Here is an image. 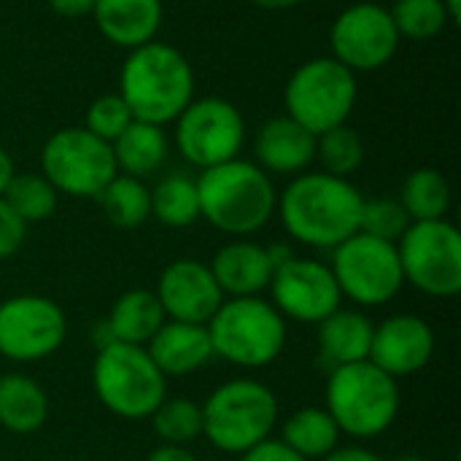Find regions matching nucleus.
Masks as SVG:
<instances>
[{
	"label": "nucleus",
	"instance_id": "ddd939ff",
	"mask_svg": "<svg viewBox=\"0 0 461 461\" xmlns=\"http://www.w3.org/2000/svg\"><path fill=\"white\" fill-rule=\"evenodd\" d=\"M68 335L65 311L41 294H16L0 303V357L41 362L54 357Z\"/></svg>",
	"mask_w": 461,
	"mask_h": 461
},
{
	"label": "nucleus",
	"instance_id": "c85d7f7f",
	"mask_svg": "<svg viewBox=\"0 0 461 461\" xmlns=\"http://www.w3.org/2000/svg\"><path fill=\"white\" fill-rule=\"evenodd\" d=\"M151 192V216H157L170 230H184L200 219L197 178L186 173L165 176Z\"/></svg>",
	"mask_w": 461,
	"mask_h": 461
},
{
	"label": "nucleus",
	"instance_id": "58836bf2",
	"mask_svg": "<svg viewBox=\"0 0 461 461\" xmlns=\"http://www.w3.org/2000/svg\"><path fill=\"white\" fill-rule=\"evenodd\" d=\"M319 461H384L378 454L362 448V446H338L335 451H330L324 459Z\"/></svg>",
	"mask_w": 461,
	"mask_h": 461
},
{
	"label": "nucleus",
	"instance_id": "37998d69",
	"mask_svg": "<svg viewBox=\"0 0 461 461\" xmlns=\"http://www.w3.org/2000/svg\"><path fill=\"white\" fill-rule=\"evenodd\" d=\"M446 5V14L451 19V24H459L461 22V0H443Z\"/></svg>",
	"mask_w": 461,
	"mask_h": 461
},
{
	"label": "nucleus",
	"instance_id": "aec40b11",
	"mask_svg": "<svg viewBox=\"0 0 461 461\" xmlns=\"http://www.w3.org/2000/svg\"><path fill=\"white\" fill-rule=\"evenodd\" d=\"M208 267L224 297H262L276 270L265 246L240 238L221 246Z\"/></svg>",
	"mask_w": 461,
	"mask_h": 461
},
{
	"label": "nucleus",
	"instance_id": "5701e85b",
	"mask_svg": "<svg viewBox=\"0 0 461 461\" xmlns=\"http://www.w3.org/2000/svg\"><path fill=\"white\" fill-rule=\"evenodd\" d=\"M165 321H167V316L151 289H127L111 305L103 327H105L111 343L146 346L159 332V327Z\"/></svg>",
	"mask_w": 461,
	"mask_h": 461
},
{
	"label": "nucleus",
	"instance_id": "393cba45",
	"mask_svg": "<svg viewBox=\"0 0 461 461\" xmlns=\"http://www.w3.org/2000/svg\"><path fill=\"white\" fill-rule=\"evenodd\" d=\"M111 149H113L116 170H122L124 176H132V178H143L165 165L170 140L162 127L149 124V122H132L111 143Z\"/></svg>",
	"mask_w": 461,
	"mask_h": 461
},
{
	"label": "nucleus",
	"instance_id": "412c9836",
	"mask_svg": "<svg viewBox=\"0 0 461 461\" xmlns=\"http://www.w3.org/2000/svg\"><path fill=\"white\" fill-rule=\"evenodd\" d=\"M97 30L122 49L151 43L162 24V0H95Z\"/></svg>",
	"mask_w": 461,
	"mask_h": 461
},
{
	"label": "nucleus",
	"instance_id": "39448f33",
	"mask_svg": "<svg viewBox=\"0 0 461 461\" xmlns=\"http://www.w3.org/2000/svg\"><path fill=\"white\" fill-rule=\"evenodd\" d=\"M203 408V438L224 454L243 456L270 438L278 421L273 389L254 378H235L216 386Z\"/></svg>",
	"mask_w": 461,
	"mask_h": 461
},
{
	"label": "nucleus",
	"instance_id": "b1692460",
	"mask_svg": "<svg viewBox=\"0 0 461 461\" xmlns=\"http://www.w3.org/2000/svg\"><path fill=\"white\" fill-rule=\"evenodd\" d=\"M49 419V397L38 381L22 373L0 375V427L14 435L38 432Z\"/></svg>",
	"mask_w": 461,
	"mask_h": 461
},
{
	"label": "nucleus",
	"instance_id": "1a4fd4ad",
	"mask_svg": "<svg viewBox=\"0 0 461 461\" xmlns=\"http://www.w3.org/2000/svg\"><path fill=\"white\" fill-rule=\"evenodd\" d=\"M397 257L405 284L435 300H451L461 292V235L448 219L411 221L397 240Z\"/></svg>",
	"mask_w": 461,
	"mask_h": 461
},
{
	"label": "nucleus",
	"instance_id": "f257e3e1",
	"mask_svg": "<svg viewBox=\"0 0 461 461\" xmlns=\"http://www.w3.org/2000/svg\"><path fill=\"white\" fill-rule=\"evenodd\" d=\"M362 205L365 197L348 178L305 170L278 194L276 213L292 240L332 251L359 232Z\"/></svg>",
	"mask_w": 461,
	"mask_h": 461
},
{
	"label": "nucleus",
	"instance_id": "4468645a",
	"mask_svg": "<svg viewBox=\"0 0 461 461\" xmlns=\"http://www.w3.org/2000/svg\"><path fill=\"white\" fill-rule=\"evenodd\" d=\"M330 43L332 57L351 73H370L392 62L400 49V32L389 8L378 3H354L332 22Z\"/></svg>",
	"mask_w": 461,
	"mask_h": 461
},
{
	"label": "nucleus",
	"instance_id": "0eeeda50",
	"mask_svg": "<svg viewBox=\"0 0 461 461\" xmlns=\"http://www.w3.org/2000/svg\"><path fill=\"white\" fill-rule=\"evenodd\" d=\"M92 386L105 411L119 419H149L167 397V378L151 362L146 346L108 343L92 365Z\"/></svg>",
	"mask_w": 461,
	"mask_h": 461
},
{
	"label": "nucleus",
	"instance_id": "cd10ccee",
	"mask_svg": "<svg viewBox=\"0 0 461 461\" xmlns=\"http://www.w3.org/2000/svg\"><path fill=\"white\" fill-rule=\"evenodd\" d=\"M400 205L411 216V221H435L446 219L451 208V186L448 178L435 167L413 170L400 192Z\"/></svg>",
	"mask_w": 461,
	"mask_h": 461
},
{
	"label": "nucleus",
	"instance_id": "2eb2a0df",
	"mask_svg": "<svg viewBox=\"0 0 461 461\" xmlns=\"http://www.w3.org/2000/svg\"><path fill=\"white\" fill-rule=\"evenodd\" d=\"M273 308L300 324H319L340 308V289L330 265L308 257H289L273 270L270 278Z\"/></svg>",
	"mask_w": 461,
	"mask_h": 461
},
{
	"label": "nucleus",
	"instance_id": "9b49d317",
	"mask_svg": "<svg viewBox=\"0 0 461 461\" xmlns=\"http://www.w3.org/2000/svg\"><path fill=\"white\" fill-rule=\"evenodd\" d=\"M111 143L84 127L57 130L41 149V176L70 197H97L116 176Z\"/></svg>",
	"mask_w": 461,
	"mask_h": 461
},
{
	"label": "nucleus",
	"instance_id": "c9c22d12",
	"mask_svg": "<svg viewBox=\"0 0 461 461\" xmlns=\"http://www.w3.org/2000/svg\"><path fill=\"white\" fill-rule=\"evenodd\" d=\"M24 238H27V224L0 197V259L14 257L22 249Z\"/></svg>",
	"mask_w": 461,
	"mask_h": 461
},
{
	"label": "nucleus",
	"instance_id": "7c9ffc66",
	"mask_svg": "<svg viewBox=\"0 0 461 461\" xmlns=\"http://www.w3.org/2000/svg\"><path fill=\"white\" fill-rule=\"evenodd\" d=\"M57 189L41 173H14L3 192V200L24 224L49 219L57 211Z\"/></svg>",
	"mask_w": 461,
	"mask_h": 461
},
{
	"label": "nucleus",
	"instance_id": "423d86ee",
	"mask_svg": "<svg viewBox=\"0 0 461 461\" xmlns=\"http://www.w3.org/2000/svg\"><path fill=\"white\" fill-rule=\"evenodd\" d=\"M327 413L343 435L370 440L384 435L400 413V386L373 362H357L330 370Z\"/></svg>",
	"mask_w": 461,
	"mask_h": 461
},
{
	"label": "nucleus",
	"instance_id": "a878e982",
	"mask_svg": "<svg viewBox=\"0 0 461 461\" xmlns=\"http://www.w3.org/2000/svg\"><path fill=\"white\" fill-rule=\"evenodd\" d=\"M343 432L338 429L335 419L327 413V408H300L294 411L281 432V443L292 448L305 461L324 459L330 451L340 446Z\"/></svg>",
	"mask_w": 461,
	"mask_h": 461
},
{
	"label": "nucleus",
	"instance_id": "c03bdc74",
	"mask_svg": "<svg viewBox=\"0 0 461 461\" xmlns=\"http://www.w3.org/2000/svg\"><path fill=\"white\" fill-rule=\"evenodd\" d=\"M394 461H432V459H427V456H400V459H394Z\"/></svg>",
	"mask_w": 461,
	"mask_h": 461
},
{
	"label": "nucleus",
	"instance_id": "f704fd0d",
	"mask_svg": "<svg viewBox=\"0 0 461 461\" xmlns=\"http://www.w3.org/2000/svg\"><path fill=\"white\" fill-rule=\"evenodd\" d=\"M132 122H135L132 111L127 108L122 95L113 92V95H103L89 103L86 116H84V130H89L95 138H100L105 143H113Z\"/></svg>",
	"mask_w": 461,
	"mask_h": 461
},
{
	"label": "nucleus",
	"instance_id": "6ab92c4d",
	"mask_svg": "<svg viewBox=\"0 0 461 461\" xmlns=\"http://www.w3.org/2000/svg\"><path fill=\"white\" fill-rule=\"evenodd\" d=\"M146 351L165 378L194 375L213 359V346L205 324H186L170 319L146 343Z\"/></svg>",
	"mask_w": 461,
	"mask_h": 461
},
{
	"label": "nucleus",
	"instance_id": "c756f323",
	"mask_svg": "<svg viewBox=\"0 0 461 461\" xmlns=\"http://www.w3.org/2000/svg\"><path fill=\"white\" fill-rule=\"evenodd\" d=\"M149 419L165 446H189L203 438V408L189 397H165Z\"/></svg>",
	"mask_w": 461,
	"mask_h": 461
},
{
	"label": "nucleus",
	"instance_id": "6e6552de",
	"mask_svg": "<svg viewBox=\"0 0 461 461\" xmlns=\"http://www.w3.org/2000/svg\"><path fill=\"white\" fill-rule=\"evenodd\" d=\"M357 95V73H351L335 57H313L303 62L286 81V116H292L308 132L321 135L348 122Z\"/></svg>",
	"mask_w": 461,
	"mask_h": 461
},
{
	"label": "nucleus",
	"instance_id": "f8f14e48",
	"mask_svg": "<svg viewBox=\"0 0 461 461\" xmlns=\"http://www.w3.org/2000/svg\"><path fill=\"white\" fill-rule=\"evenodd\" d=\"M243 143V113L224 97L192 100L176 119V146L181 157L200 170L238 159Z\"/></svg>",
	"mask_w": 461,
	"mask_h": 461
},
{
	"label": "nucleus",
	"instance_id": "bb28decb",
	"mask_svg": "<svg viewBox=\"0 0 461 461\" xmlns=\"http://www.w3.org/2000/svg\"><path fill=\"white\" fill-rule=\"evenodd\" d=\"M105 219L119 230H138L151 216V192L140 178L116 173L97 194Z\"/></svg>",
	"mask_w": 461,
	"mask_h": 461
},
{
	"label": "nucleus",
	"instance_id": "473e14b6",
	"mask_svg": "<svg viewBox=\"0 0 461 461\" xmlns=\"http://www.w3.org/2000/svg\"><path fill=\"white\" fill-rule=\"evenodd\" d=\"M389 16L400 38L411 41H429L451 24L443 0H397L389 8Z\"/></svg>",
	"mask_w": 461,
	"mask_h": 461
},
{
	"label": "nucleus",
	"instance_id": "4be33fe9",
	"mask_svg": "<svg viewBox=\"0 0 461 461\" xmlns=\"http://www.w3.org/2000/svg\"><path fill=\"white\" fill-rule=\"evenodd\" d=\"M316 327H319V335H316L319 357L324 365H330V370L343 367V365L367 362L370 346H373V330H375V324L367 319V313L354 311V308L351 311L338 308Z\"/></svg>",
	"mask_w": 461,
	"mask_h": 461
},
{
	"label": "nucleus",
	"instance_id": "79ce46f5",
	"mask_svg": "<svg viewBox=\"0 0 461 461\" xmlns=\"http://www.w3.org/2000/svg\"><path fill=\"white\" fill-rule=\"evenodd\" d=\"M249 3H254L259 8H267V11H286V8L300 5L303 0H249Z\"/></svg>",
	"mask_w": 461,
	"mask_h": 461
},
{
	"label": "nucleus",
	"instance_id": "f03ea898",
	"mask_svg": "<svg viewBox=\"0 0 461 461\" xmlns=\"http://www.w3.org/2000/svg\"><path fill=\"white\" fill-rule=\"evenodd\" d=\"M119 95L135 122L165 127L194 100L192 65L176 46L159 41L130 49L119 76Z\"/></svg>",
	"mask_w": 461,
	"mask_h": 461
},
{
	"label": "nucleus",
	"instance_id": "e433bc0d",
	"mask_svg": "<svg viewBox=\"0 0 461 461\" xmlns=\"http://www.w3.org/2000/svg\"><path fill=\"white\" fill-rule=\"evenodd\" d=\"M240 461H305L303 456H297L292 448H286L281 440H262L259 446H254L251 451H246Z\"/></svg>",
	"mask_w": 461,
	"mask_h": 461
},
{
	"label": "nucleus",
	"instance_id": "ea45409f",
	"mask_svg": "<svg viewBox=\"0 0 461 461\" xmlns=\"http://www.w3.org/2000/svg\"><path fill=\"white\" fill-rule=\"evenodd\" d=\"M146 461H200V459L189 451V446H165V443H159V446L149 454V459Z\"/></svg>",
	"mask_w": 461,
	"mask_h": 461
},
{
	"label": "nucleus",
	"instance_id": "20e7f679",
	"mask_svg": "<svg viewBox=\"0 0 461 461\" xmlns=\"http://www.w3.org/2000/svg\"><path fill=\"white\" fill-rule=\"evenodd\" d=\"M213 357L259 370L273 365L286 348V319L262 297H227L205 324Z\"/></svg>",
	"mask_w": 461,
	"mask_h": 461
},
{
	"label": "nucleus",
	"instance_id": "dca6fc26",
	"mask_svg": "<svg viewBox=\"0 0 461 461\" xmlns=\"http://www.w3.org/2000/svg\"><path fill=\"white\" fill-rule=\"evenodd\" d=\"M157 300L170 321L208 324L219 305L227 300L211 273L200 259H176L170 262L157 286Z\"/></svg>",
	"mask_w": 461,
	"mask_h": 461
},
{
	"label": "nucleus",
	"instance_id": "9d476101",
	"mask_svg": "<svg viewBox=\"0 0 461 461\" xmlns=\"http://www.w3.org/2000/svg\"><path fill=\"white\" fill-rule=\"evenodd\" d=\"M330 270L338 281L340 297L359 308L386 305L405 286L397 243L378 240L365 232H357L332 249Z\"/></svg>",
	"mask_w": 461,
	"mask_h": 461
},
{
	"label": "nucleus",
	"instance_id": "f3484780",
	"mask_svg": "<svg viewBox=\"0 0 461 461\" xmlns=\"http://www.w3.org/2000/svg\"><path fill=\"white\" fill-rule=\"evenodd\" d=\"M432 354H435L432 327L413 313H394L381 324H375L367 362H373L378 370L400 381L424 370Z\"/></svg>",
	"mask_w": 461,
	"mask_h": 461
},
{
	"label": "nucleus",
	"instance_id": "a211bd4d",
	"mask_svg": "<svg viewBox=\"0 0 461 461\" xmlns=\"http://www.w3.org/2000/svg\"><path fill=\"white\" fill-rule=\"evenodd\" d=\"M254 154L265 173L300 176L316 162V135L284 113L259 127Z\"/></svg>",
	"mask_w": 461,
	"mask_h": 461
},
{
	"label": "nucleus",
	"instance_id": "72a5a7b5",
	"mask_svg": "<svg viewBox=\"0 0 461 461\" xmlns=\"http://www.w3.org/2000/svg\"><path fill=\"white\" fill-rule=\"evenodd\" d=\"M408 227H411V216L405 213V208L400 205V200H392V197L365 200L359 232L373 235V238H378V240L397 243V240L405 235Z\"/></svg>",
	"mask_w": 461,
	"mask_h": 461
},
{
	"label": "nucleus",
	"instance_id": "a19ab883",
	"mask_svg": "<svg viewBox=\"0 0 461 461\" xmlns=\"http://www.w3.org/2000/svg\"><path fill=\"white\" fill-rule=\"evenodd\" d=\"M11 178H14V159H11L8 151L0 146V197H3V192H5V186H8Z\"/></svg>",
	"mask_w": 461,
	"mask_h": 461
},
{
	"label": "nucleus",
	"instance_id": "7ed1b4c3",
	"mask_svg": "<svg viewBox=\"0 0 461 461\" xmlns=\"http://www.w3.org/2000/svg\"><path fill=\"white\" fill-rule=\"evenodd\" d=\"M200 216L219 232L246 238L259 232L276 213V186L270 176L246 159L208 167L197 178Z\"/></svg>",
	"mask_w": 461,
	"mask_h": 461
},
{
	"label": "nucleus",
	"instance_id": "4c0bfd02",
	"mask_svg": "<svg viewBox=\"0 0 461 461\" xmlns=\"http://www.w3.org/2000/svg\"><path fill=\"white\" fill-rule=\"evenodd\" d=\"M51 11L65 16V19H81L89 16L95 8V0H49Z\"/></svg>",
	"mask_w": 461,
	"mask_h": 461
},
{
	"label": "nucleus",
	"instance_id": "2f4dec72",
	"mask_svg": "<svg viewBox=\"0 0 461 461\" xmlns=\"http://www.w3.org/2000/svg\"><path fill=\"white\" fill-rule=\"evenodd\" d=\"M316 162L321 165V173H330L338 178L354 176L365 162L362 135L348 124H338L316 135Z\"/></svg>",
	"mask_w": 461,
	"mask_h": 461
}]
</instances>
